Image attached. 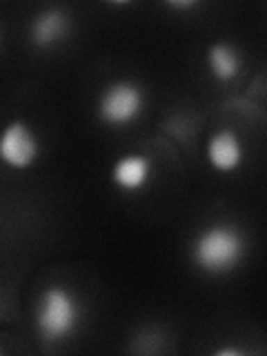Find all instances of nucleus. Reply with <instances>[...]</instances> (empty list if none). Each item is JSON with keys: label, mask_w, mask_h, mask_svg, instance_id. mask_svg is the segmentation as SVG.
I'll list each match as a JSON object with an SVG mask.
<instances>
[{"label": "nucleus", "mask_w": 267, "mask_h": 356, "mask_svg": "<svg viewBox=\"0 0 267 356\" xmlns=\"http://www.w3.org/2000/svg\"><path fill=\"white\" fill-rule=\"evenodd\" d=\"M245 256L243 234L227 222H214L194 238L192 261L200 272L220 276L229 274L241 265Z\"/></svg>", "instance_id": "1"}, {"label": "nucleus", "mask_w": 267, "mask_h": 356, "mask_svg": "<svg viewBox=\"0 0 267 356\" xmlns=\"http://www.w3.org/2000/svg\"><path fill=\"white\" fill-rule=\"evenodd\" d=\"M78 323H81V305L70 289L63 285L44 289L36 307V327L42 341H67L76 332Z\"/></svg>", "instance_id": "2"}, {"label": "nucleus", "mask_w": 267, "mask_h": 356, "mask_svg": "<svg viewBox=\"0 0 267 356\" xmlns=\"http://www.w3.org/2000/svg\"><path fill=\"white\" fill-rule=\"evenodd\" d=\"M145 105L143 89L131 81L107 85L98 98V118L109 127H127L140 116Z\"/></svg>", "instance_id": "3"}, {"label": "nucleus", "mask_w": 267, "mask_h": 356, "mask_svg": "<svg viewBox=\"0 0 267 356\" xmlns=\"http://www.w3.org/2000/svg\"><path fill=\"white\" fill-rule=\"evenodd\" d=\"M40 156V140L25 120H11L0 131V163L11 170H27Z\"/></svg>", "instance_id": "4"}, {"label": "nucleus", "mask_w": 267, "mask_h": 356, "mask_svg": "<svg viewBox=\"0 0 267 356\" xmlns=\"http://www.w3.org/2000/svg\"><path fill=\"white\" fill-rule=\"evenodd\" d=\"M152 178V161L143 154H125L111 167V183L120 192L134 194L147 187Z\"/></svg>", "instance_id": "5"}, {"label": "nucleus", "mask_w": 267, "mask_h": 356, "mask_svg": "<svg viewBox=\"0 0 267 356\" xmlns=\"http://www.w3.org/2000/svg\"><path fill=\"white\" fill-rule=\"evenodd\" d=\"M207 161L220 174L236 172L243 163V143L236 131L220 129L207 140Z\"/></svg>", "instance_id": "6"}, {"label": "nucleus", "mask_w": 267, "mask_h": 356, "mask_svg": "<svg viewBox=\"0 0 267 356\" xmlns=\"http://www.w3.org/2000/svg\"><path fill=\"white\" fill-rule=\"evenodd\" d=\"M67 31H70V18H67L63 9L51 7L40 11L31 20L29 36L36 47H54V44H58L67 36Z\"/></svg>", "instance_id": "7"}, {"label": "nucleus", "mask_w": 267, "mask_h": 356, "mask_svg": "<svg viewBox=\"0 0 267 356\" xmlns=\"http://www.w3.org/2000/svg\"><path fill=\"white\" fill-rule=\"evenodd\" d=\"M207 70L218 83H232L241 74V56L227 42H216L207 49Z\"/></svg>", "instance_id": "8"}]
</instances>
